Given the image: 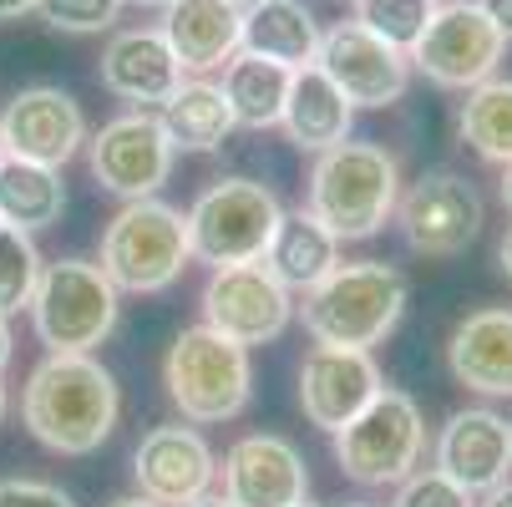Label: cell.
<instances>
[{
	"label": "cell",
	"mask_w": 512,
	"mask_h": 507,
	"mask_svg": "<svg viewBox=\"0 0 512 507\" xmlns=\"http://www.w3.org/2000/svg\"><path fill=\"white\" fill-rule=\"evenodd\" d=\"M117 411H122L117 381L92 355H46L21 396L31 437L61 457H92L112 437Z\"/></svg>",
	"instance_id": "obj_1"
},
{
	"label": "cell",
	"mask_w": 512,
	"mask_h": 507,
	"mask_svg": "<svg viewBox=\"0 0 512 507\" xmlns=\"http://www.w3.org/2000/svg\"><path fill=\"white\" fill-rule=\"evenodd\" d=\"M401 168L376 142H335L315 153L310 168V213L335 239H376L396 219Z\"/></svg>",
	"instance_id": "obj_2"
},
{
	"label": "cell",
	"mask_w": 512,
	"mask_h": 507,
	"mask_svg": "<svg viewBox=\"0 0 512 507\" xmlns=\"http://www.w3.org/2000/svg\"><path fill=\"white\" fill-rule=\"evenodd\" d=\"M406 274L381 264V259H360V264H335L330 279H320L300 315L315 345H345V350H371L381 345L401 315H406Z\"/></svg>",
	"instance_id": "obj_3"
},
{
	"label": "cell",
	"mask_w": 512,
	"mask_h": 507,
	"mask_svg": "<svg viewBox=\"0 0 512 507\" xmlns=\"http://www.w3.org/2000/svg\"><path fill=\"white\" fill-rule=\"evenodd\" d=\"M163 386H168V401L193 426L234 421L254 391L249 350L208 325H188L173 335V345L163 355Z\"/></svg>",
	"instance_id": "obj_4"
},
{
	"label": "cell",
	"mask_w": 512,
	"mask_h": 507,
	"mask_svg": "<svg viewBox=\"0 0 512 507\" xmlns=\"http://www.w3.org/2000/svg\"><path fill=\"white\" fill-rule=\"evenodd\" d=\"M188 259V219L163 198L122 203L102 234V274L117 284V295H158L178 284Z\"/></svg>",
	"instance_id": "obj_5"
},
{
	"label": "cell",
	"mask_w": 512,
	"mask_h": 507,
	"mask_svg": "<svg viewBox=\"0 0 512 507\" xmlns=\"http://www.w3.org/2000/svg\"><path fill=\"white\" fill-rule=\"evenodd\" d=\"M31 320L51 355H92L117 330V284L102 274V264L56 259L41 269Z\"/></svg>",
	"instance_id": "obj_6"
},
{
	"label": "cell",
	"mask_w": 512,
	"mask_h": 507,
	"mask_svg": "<svg viewBox=\"0 0 512 507\" xmlns=\"http://www.w3.org/2000/svg\"><path fill=\"white\" fill-rule=\"evenodd\" d=\"M188 219V249L198 264H259L284 208L279 198L254 183V178H218L213 188H203L193 198V208L183 213Z\"/></svg>",
	"instance_id": "obj_7"
},
{
	"label": "cell",
	"mask_w": 512,
	"mask_h": 507,
	"mask_svg": "<svg viewBox=\"0 0 512 507\" xmlns=\"http://www.w3.org/2000/svg\"><path fill=\"white\" fill-rule=\"evenodd\" d=\"M426 452V421L406 391H381L350 426L335 431V462L360 487H401Z\"/></svg>",
	"instance_id": "obj_8"
},
{
	"label": "cell",
	"mask_w": 512,
	"mask_h": 507,
	"mask_svg": "<svg viewBox=\"0 0 512 507\" xmlns=\"http://www.w3.org/2000/svg\"><path fill=\"white\" fill-rule=\"evenodd\" d=\"M502 51H507V41L487 21V11L477 6V0H452V6H436L431 26L411 46V71L431 77L436 87L472 92L487 77H497Z\"/></svg>",
	"instance_id": "obj_9"
},
{
	"label": "cell",
	"mask_w": 512,
	"mask_h": 507,
	"mask_svg": "<svg viewBox=\"0 0 512 507\" xmlns=\"http://www.w3.org/2000/svg\"><path fill=\"white\" fill-rule=\"evenodd\" d=\"M87 163L92 178L122 203L158 198V188L173 178V142L158 112H122L102 122V132L87 142Z\"/></svg>",
	"instance_id": "obj_10"
},
{
	"label": "cell",
	"mask_w": 512,
	"mask_h": 507,
	"mask_svg": "<svg viewBox=\"0 0 512 507\" xmlns=\"http://www.w3.org/2000/svg\"><path fill=\"white\" fill-rule=\"evenodd\" d=\"M295 320L289 289L264 269V264H224L203 284V325L249 345H269Z\"/></svg>",
	"instance_id": "obj_11"
},
{
	"label": "cell",
	"mask_w": 512,
	"mask_h": 507,
	"mask_svg": "<svg viewBox=\"0 0 512 507\" xmlns=\"http://www.w3.org/2000/svg\"><path fill=\"white\" fill-rule=\"evenodd\" d=\"M396 224L416 254L452 259L482 234V198L462 173H421L401 198H396Z\"/></svg>",
	"instance_id": "obj_12"
},
{
	"label": "cell",
	"mask_w": 512,
	"mask_h": 507,
	"mask_svg": "<svg viewBox=\"0 0 512 507\" xmlns=\"http://www.w3.org/2000/svg\"><path fill=\"white\" fill-rule=\"evenodd\" d=\"M315 66L335 82V92L350 107H391L411 87V56L386 46L381 36H371L360 21H340V26L320 31Z\"/></svg>",
	"instance_id": "obj_13"
},
{
	"label": "cell",
	"mask_w": 512,
	"mask_h": 507,
	"mask_svg": "<svg viewBox=\"0 0 512 507\" xmlns=\"http://www.w3.org/2000/svg\"><path fill=\"white\" fill-rule=\"evenodd\" d=\"M386 391L381 366L371 350H345V345H315L300 366V411L310 426L335 431L350 426L365 406Z\"/></svg>",
	"instance_id": "obj_14"
},
{
	"label": "cell",
	"mask_w": 512,
	"mask_h": 507,
	"mask_svg": "<svg viewBox=\"0 0 512 507\" xmlns=\"http://www.w3.org/2000/svg\"><path fill=\"white\" fill-rule=\"evenodd\" d=\"M0 142L11 158L61 168L82 153L87 142V112L82 102L61 87H26L0 112Z\"/></svg>",
	"instance_id": "obj_15"
},
{
	"label": "cell",
	"mask_w": 512,
	"mask_h": 507,
	"mask_svg": "<svg viewBox=\"0 0 512 507\" xmlns=\"http://www.w3.org/2000/svg\"><path fill=\"white\" fill-rule=\"evenodd\" d=\"M224 502L229 507H300L310 502V467L295 442L254 431L224 452Z\"/></svg>",
	"instance_id": "obj_16"
},
{
	"label": "cell",
	"mask_w": 512,
	"mask_h": 507,
	"mask_svg": "<svg viewBox=\"0 0 512 507\" xmlns=\"http://www.w3.org/2000/svg\"><path fill=\"white\" fill-rule=\"evenodd\" d=\"M132 477L142 487V497L158 507H188L198 497H208L218 462L213 447L198 437L193 426H158L142 437L137 457H132Z\"/></svg>",
	"instance_id": "obj_17"
},
{
	"label": "cell",
	"mask_w": 512,
	"mask_h": 507,
	"mask_svg": "<svg viewBox=\"0 0 512 507\" xmlns=\"http://www.w3.org/2000/svg\"><path fill=\"white\" fill-rule=\"evenodd\" d=\"M436 472H447L472 497L507 482V472H512V421L487 411V406L452 411L442 437H436Z\"/></svg>",
	"instance_id": "obj_18"
},
{
	"label": "cell",
	"mask_w": 512,
	"mask_h": 507,
	"mask_svg": "<svg viewBox=\"0 0 512 507\" xmlns=\"http://www.w3.org/2000/svg\"><path fill=\"white\" fill-rule=\"evenodd\" d=\"M102 87L122 102H132L137 112H158L178 87H183V66L173 56V46L163 41V31L153 26H132L117 31L102 51Z\"/></svg>",
	"instance_id": "obj_19"
},
{
	"label": "cell",
	"mask_w": 512,
	"mask_h": 507,
	"mask_svg": "<svg viewBox=\"0 0 512 507\" xmlns=\"http://www.w3.org/2000/svg\"><path fill=\"white\" fill-rule=\"evenodd\" d=\"M158 31L173 46L183 77H203V71H218L239 56L244 6L239 0H168Z\"/></svg>",
	"instance_id": "obj_20"
},
{
	"label": "cell",
	"mask_w": 512,
	"mask_h": 507,
	"mask_svg": "<svg viewBox=\"0 0 512 507\" xmlns=\"http://www.w3.org/2000/svg\"><path fill=\"white\" fill-rule=\"evenodd\" d=\"M447 366L467 391L512 396V310H477L447 340Z\"/></svg>",
	"instance_id": "obj_21"
},
{
	"label": "cell",
	"mask_w": 512,
	"mask_h": 507,
	"mask_svg": "<svg viewBox=\"0 0 512 507\" xmlns=\"http://www.w3.org/2000/svg\"><path fill=\"white\" fill-rule=\"evenodd\" d=\"M259 264L289 289V295H310L320 279L335 274L340 239L315 219L310 208H295V213H284V219H279V229H274V239H269Z\"/></svg>",
	"instance_id": "obj_22"
},
{
	"label": "cell",
	"mask_w": 512,
	"mask_h": 507,
	"mask_svg": "<svg viewBox=\"0 0 512 507\" xmlns=\"http://www.w3.org/2000/svg\"><path fill=\"white\" fill-rule=\"evenodd\" d=\"M350 117H355V107L335 92V82L320 66H300L295 77H289L279 127L289 132V142H295L300 153H330L335 142H350Z\"/></svg>",
	"instance_id": "obj_23"
},
{
	"label": "cell",
	"mask_w": 512,
	"mask_h": 507,
	"mask_svg": "<svg viewBox=\"0 0 512 507\" xmlns=\"http://www.w3.org/2000/svg\"><path fill=\"white\" fill-rule=\"evenodd\" d=\"M239 51L274 61V66H315L320 51V21L310 16L305 0H259V6H244V36Z\"/></svg>",
	"instance_id": "obj_24"
},
{
	"label": "cell",
	"mask_w": 512,
	"mask_h": 507,
	"mask_svg": "<svg viewBox=\"0 0 512 507\" xmlns=\"http://www.w3.org/2000/svg\"><path fill=\"white\" fill-rule=\"evenodd\" d=\"M158 122L173 142V153H213L234 132V112L224 92H218V82H203V77H183V87L158 107Z\"/></svg>",
	"instance_id": "obj_25"
},
{
	"label": "cell",
	"mask_w": 512,
	"mask_h": 507,
	"mask_svg": "<svg viewBox=\"0 0 512 507\" xmlns=\"http://www.w3.org/2000/svg\"><path fill=\"white\" fill-rule=\"evenodd\" d=\"M61 208H66L61 168L26 163V158H11V153L0 158V224L36 234V229L61 224Z\"/></svg>",
	"instance_id": "obj_26"
},
{
	"label": "cell",
	"mask_w": 512,
	"mask_h": 507,
	"mask_svg": "<svg viewBox=\"0 0 512 507\" xmlns=\"http://www.w3.org/2000/svg\"><path fill=\"white\" fill-rule=\"evenodd\" d=\"M289 77H295L289 66H274V61H259V56L239 51L224 66V82H218V92H224V102L234 112V127H254V132L279 127L284 97H289Z\"/></svg>",
	"instance_id": "obj_27"
},
{
	"label": "cell",
	"mask_w": 512,
	"mask_h": 507,
	"mask_svg": "<svg viewBox=\"0 0 512 507\" xmlns=\"http://www.w3.org/2000/svg\"><path fill=\"white\" fill-rule=\"evenodd\" d=\"M457 132L477 158L507 168L512 163V77H487L482 87H472L457 112Z\"/></svg>",
	"instance_id": "obj_28"
},
{
	"label": "cell",
	"mask_w": 512,
	"mask_h": 507,
	"mask_svg": "<svg viewBox=\"0 0 512 507\" xmlns=\"http://www.w3.org/2000/svg\"><path fill=\"white\" fill-rule=\"evenodd\" d=\"M41 254H36V239L11 229V224H0V315H21L31 310V295H36V284H41Z\"/></svg>",
	"instance_id": "obj_29"
},
{
	"label": "cell",
	"mask_w": 512,
	"mask_h": 507,
	"mask_svg": "<svg viewBox=\"0 0 512 507\" xmlns=\"http://www.w3.org/2000/svg\"><path fill=\"white\" fill-rule=\"evenodd\" d=\"M431 16H436V0H355V21L406 56L431 26Z\"/></svg>",
	"instance_id": "obj_30"
},
{
	"label": "cell",
	"mask_w": 512,
	"mask_h": 507,
	"mask_svg": "<svg viewBox=\"0 0 512 507\" xmlns=\"http://www.w3.org/2000/svg\"><path fill=\"white\" fill-rule=\"evenodd\" d=\"M127 0H36V11L51 31H66V36H97V31H112V21L122 16Z\"/></svg>",
	"instance_id": "obj_31"
},
{
	"label": "cell",
	"mask_w": 512,
	"mask_h": 507,
	"mask_svg": "<svg viewBox=\"0 0 512 507\" xmlns=\"http://www.w3.org/2000/svg\"><path fill=\"white\" fill-rule=\"evenodd\" d=\"M396 507H477L467 487H457L447 472H411L396 492Z\"/></svg>",
	"instance_id": "obj_32"
},
{
	"label": "cell",
	"mask_w": 512,
	"mask_h": 507,
	"mask_svg": "<svg viewBox=\"0 0 512 507\" xmlns=\"http://www.w3.org/2000/svg\"><path fill=\"white\" fill-rule=\"evenodd\" d=\"M0 507H77L61 487L31 482V477H6L0 482Z\"/></svg>",
	"instance_id": "obj_33"
},
{
	"label": "cell",
	"mask_w": 512,
	"mask_h": 507,
	"mask_svg": "<svg viewBox=\"0 0 512 507\" xmlns=\"http://www.w3.org/2000/svg\"><path fill=\"white\" fill-rule=\"evenodd\" d=\"M477 6H482L487 21L502 31V41H512V0H477Z\"/></svg>",
	"instance_id": "obj_34"
},
{
	"label": "cell",
	"mask_w": 512,
	"mask_h": 507,
	"mask_svg": "<svg viewBox=\"0 0 512 507\" xmlns=\"http://www.w3.org/2000/svg\"><path fill=\"white\" fill-rule=\"evenodd\" d=\"M26 11H36V0H0V26H6V21H21Z\"/></svg>",
	"instance_id": "obj_35"
},
{
	"label": "cell",
	"mask_w": 512,
	"mask_h": 507,
	"mask_svg": "<svg viewBox=\"0 0 512 507\" xmlns=\"http://www.w3.org/2000/svg\"><path fill=\"white\" fill-rule=\"evenodd\" d=\"M477 507H512V482H497L492 492H482Z\"/></svg>",
	"instance_id": "obj_36"
},
{
	"label": "cell",
	"mask_w": 512,
	"mask_h": 507,
	"mask_svg": "<svg viewBox=\"0 0 512 507\" xmlns=\"http://www.w3.org/2000/svg\"><path fill=\"white\" fill-rule=\"evenodd\" d=\"M11 345H16L11 340V320L0 315V376H6V366H11Z\"/></svg>",
	"instance_id": "obj_37"
},
{
	"label": "cell",
	"mask_w": 512,
	"mask_h": 507,
	"mask_svg": "<svg viewBox=\"0 0 512 507\" xmlns=\"http://www.w3.org/2000/svg\"><path fill=\"white\" fill-rule=\"evenodd\" d=\"M497 264H502V274H507V284H512V229H507L502 244H497Z\"/></svg>",
	"instance_id": "obj_38"
},
{
	"label": "cell",
	"mask_w": 512,
	"mask_h": 507,
	"mask_svg": "<svg viewBox=\"0 0 512 507\" xmlns=\"http://www.w3.org/2000/svg\"><path fill=\"white\" fill-rule=\"evenodd\" d=\"M502 203H507V213H512V163L502 168Z\"/></svg>",
	"instance_id": "obj_39"
},
{
	"label": "cell",
	"mask_w": 512,
	"mask_h": 507,
	"mask_svg": "<svg viewBox=\"0 0 512 507\" xmlns=\"http://www.w3.org/2000/svg\"><path fill=\"white\" fill-rule=\"evenodd\" d=\"M107 507H158V502H148V497H117V502H107Z\"/></svg>",
	"instance_id": "obj_40"
},
{
	"label": "cell",
	"mask_w": 512,
	"mask_h": 507,
	"mask_svg": "<svg viewBox=\"0 0 512 507\" xmlns=\"http://www.w3.org/2000/svg\"><path fill=\"white\" fill-rule=\"evenodd\" d=\"M188 507H229L224 497H198V502H188Z\"/></svg>",
	"instance_id": "obj_41"
},
{
	"label": "cell",
	"mask_w": 512,
	"mask_h": 507,
	"mask_svg": "<svg viewBox=\"0 0 512 507\" xmlns=\"http://www.w3.org/2000/svg\"><path fill=\"white\" fill-rule=\"evenodd\" d=\"M127 6H168V0H127Z\"/></svg>",
	"instance_id": "obj_42"
},
{
	"label": "cell",
	"mask_w": 512,
	"mask_h": 507,
	"mask_svg": "<svg viewBox=\"0 0 512 507\" xmlns=\"http://www.w3.org/2000/svg\"><path fill=\"white\" fill-rule=\"evenodd\" d=\"M0 416H6V381H0Z\"/></svg>",
	"instance_id": "obj_43"
},
{
	"label": "cell",
	"mask_w": 512,
	"mask_h": 507,
	"mask_svg": "<svg viewBox=\"0 0 512 507\" xmlns=\"http://www.w3.org/2000/svg\"><path fill=\"white\" fill-rule=\"evenodd\" d=\"M345 507H371V502H345Z\"/></svg>",
	"instance_id": "obj_44"
},
{
	"label": "cell",
	"mask_w": 512,
	"mask_h": 507,
	"mask_svg": "<svg viewBox=\"0 0 512 507\" xmlns=\"http://www.w3.org/2000/svg\"><path fill=\"white\" fill-rule=\"evenodd\" d=\"M239 6H259V0H239Z\"/></svg>",
	"instance_id": "obj_45"
},
{
	"label": "cell",
	"mask_w": 512,
	"mask_h": 507,
	"mask_svg": "<svg viewBox=\"0 0 512 507\" xmlns=\"http://www.w3.org/2000/svg\"><path fill=\"white\" fill-rule=\"evenodd\" d=\"M0 158H6V142H0Z\"/></svg>",
	"instance_id": "obj_46"
},
{
	"label": "cell",
	"mask_w": 512,
	"mask_h": 507,
	"mask_svg": "<svg viewBox=\"0 0 512 507\" xmlns=\"http://www.w3.org/2000/svg\"><path fill=\"white\" fill-rule=\"evenodd\" d=\"M300 507H310V502H300Z\"/></svg>",
	"instance_id": "obj_47"
},
{
	"label": "cell",
	"mask_w": 512,
	"mask_h": 507,
	"mask_svg": "<svg viewBox=\"0 0 512 507\" xmlns=\"http://www.w3.org/2000/svg\"><path fill=\"white\" fill-rule=\"evenodd\" d=\"M350 6H355V0H350Z\"/></svg>",
	"instance_id": "obj_48"
}]
</instances>
